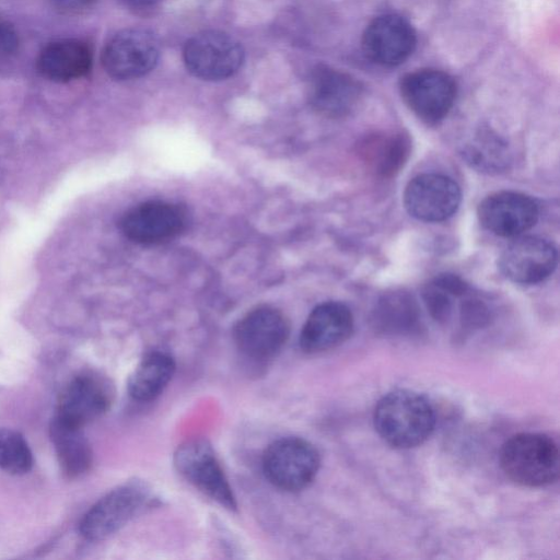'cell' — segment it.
<instances>
[{
  "label": "cell",
  "mask_w": 560,
  "mask_h": 560,
  "mask_svg": "<svg viewBox=\"0 0 560 560\" xmlns=\"http://www.w3.org/2000/svg\"><path fill=\"white\" fill-rule=\"evenodd\" d=\"M378 435L396 448H411L432 434L435 415L430 401L410 389H395L376 404L373 416Z\"/></svg>",
  "instance_id": "6da1fadb"
},
{
  "label": "cell",
  "mask_w": 560,
  "mask_h": 560,
  "mask_svg": "<svg viewBox=\"0 0 560 560\" xmlns=\"http://www.w3.org/2000/svg\"><path fill=\"white\" fill-rule=\"evenodd\" d=\"M500 465L515 483L539 488L556 481L559 476V450L547 434L523 432L502 445Z\"/></svg>",
  "instance_id": "7a4b0ae2"
},
{
  "label": "cell",
  "mask_w": 560,
  "mask_h": 560,
  "mask_svg": "<svg viewBox=\"0 0 560 560\" xmlns=\"http://www.w3.org/2000/svg\"><path fill=\"white\" fill-rule=\"evenodd\" d=\"M320 466L317 448L308 441L288 436L272 442L264 453L262 470L271 485L296 492L305 489Z\"/></svg>",
  "instance_id": "3957f363"
},
{
  "label": "cell",
  "mask_w": 560,
  "mask_h": 560,
  "mask_svg": "<svg viewBox=\"0 0 560 560\" xmlns=\"http://www.w3.org/2000/svg\"><path fill=\"white\" fill-rule=\"evenodd\" d=\"M177 471L199 491L229 510L236 501L224 471L208 441L187 440L174 454Z\"/></svg>",
  "instance_id": "277c9868"
},
{
  "label": "cell",
  "mask_w": 560,
  "mask_h": 560,
  "mask_svg": "<svg viewBox=\"0 0 560 560\" xmlns=\"http://www.w3.org/2000/svg\"><path fill=\"white\" fill-rule=\"evenodd\" d=\"M149 500V489L139 481L124 483L100 499L83 516L81 535L103 540L125 526Z\"/></svg>",
  "instance_id": "5b68a950"
},
{
  "label": "cell",
  "mask_w": 560,
  "mask_h": 560,
  "mask_svg": "<svg viewBox=\"0 0 560 560\" xmlns=\"http://www.w3.org/2000/svg\"><path fill=\"white\" fill-rule=\"evenodd\" d=\"M244 60L241 44L226 33L205 31L192 36L185 46L184 61L195 77L218 81L238 71Z\"/></svg>",
  "instance_id": "8992f818"
},
{
  "label": "cell",
  "mask_w": 560,
  "mask_h": 560,
  "mask_svg": "<svg viewBox=\"0 0 560 560\" xmlns=\"http://www.w3.org/2000/svg\"><path fill=\"white\" fill-rule=\"evenodd\" d=\"M188 225L187 210L179 203L149 200L126 211L119 228L132 242L145 245L161 244L183 233Z\"/></svg>",
  "instance_id": "52a82bcc"
},
{
  "label": "cell",
  "mask_w": 560,
  "mask_h": 560,
  "mask_svg": "<svg viewBox=\"0 0 560 560\" xmlns=\"http://www.w3.org/2000/svg\"><path fill=\"white\" fill-rule=\"evenodd\" d=\"M160 44L144 28H126L106 44L102 61L105 71L116 80H132L149 73L158 63Z\"/></svg>",
  "instance_id": "ba28073f"
},
{
  "label": "cell",
  "mask_w": 560,
  "mask_h": 560,
  "mask_svg": "<svg viewBox=\"0 0 560 560\" xmlns=\"http://www.w3.org/2000/svg\"><path fill=\"white\" fill-rule=\"evenodd\" d=\"M405 104L427 124H438L448 114L456 98L453 78L436 69H420L400 81Z\"/></svg>",
  "instance_id": "9c48e42d"
},
{
  "label": "cell",
  "mask_w": 560,
  "mask_h": 560,
  "mask_svg": "<svg viewBox=\"0 0 560 560\" xmlns=\"http://www.w3.org/2000/svg\"><path fill=\"white\" fill-rule=\"evenodd\" d=\"M289 334L290 325L282 312L271 306H259L236 324L234 340L245 358L264 362L281 351Z\"/></svg>",
  "instance_id": "30bf717a"
},
{
  "label": "cell",
  "mask_w": 560,
  "mask_h": 560,
  "mask_svg": "<svg viewBox=\"0 0 560 560\" xmlns=\"http://www.w3.org/2000/svg\"><path fill=\"white\" fill-rule=\"evenodd\" d=\"M462 200L458 184L451 177L425 173L413 177L404 191L407 212L423 222H441L456 213Z\"/></svg>",
  "instance_id": "8fae6325"
},
{
  "label": "cell",
  "mask_w": 560,
  "mask_h": 560,
  "mask_svg": "<svg viewBox=\"0 0 560 560\" xmlns=\"http://www.w3.org/2000/svg\"><path fill=\"white\" fill-rule=\"evenodd\" d=\"M558 252L548 240L522 236L511 242L499 257V268L509 280L535 284L547 279L556 269Z\"/></svg>",
  "instance_id": "7c38bea8"
},
{
  "label": "cell",
  "mask_w": 560,
  "mask_h": 560,
  "mask_svg": "<svg viewBox=\"0 0 560 560\" xmlns=\"http://www.w3.org/2000/svg\"><path fill=\"white\" fill-rule=\"evenodd\" d=\"M113 396L105 377L93 372L80 373L61 390L55 416L83 428L108 410Z\"/></svg>",
  "instance_id": "4fadbf2b"
},
{
  "label": "cell",
  "mask_w": 560,
  "mask_h": 560,
  "mask_svg": "<svg viewBox=\"0 0 560 560\" xmlns=\"http://www.w3.org/2000/svg\"><path fill=\"white\" fill-rule=\"evenodd\" d=\"M480 224L489 232L513 237L532 229L539 217L537 202L527 195L499 191L487 196L477 208Z\"/></svg>",
  "instance_id": "5bb4252c"
},
{
  "label": "cell",
  "mask_w": 560,
  "mask_h": 560,
  "mask_svg": "<svg viewBox=\"0 0 560 560\" xmlns=\"http://www.w3.org/2000/svg\"><path fill=\"white\" fill-rule=\"evenodd\" d=\"M416 44L417 35L412 25L397 14L375 18L362 36L365 55L382 66L402 63L412 54Z\"/></svg>",
  "instance_id": "9a60e30c"
},
{
  "label": "cell",
  "mask_w": 560,
  "mask_h": 560,
  "mask_svg": "<svg viewBox=\"0 0 560 560\" xmlns=\"http://www.w3.org/2000/svg\"><path fill=\"white\" fill-rule=\"evenodd\" d=\"M353 331L350 308L329 301L317 305L308 315L300 335V347L307 353H319L343 343Z\"/></svg>",
  "instance_id": "2e32d148"
},
{
  "label": "cell",
  "mask_w": 560,
  "mask_h": 560,
  "mask_svg": "<svg viewBox=\"0 0 560 560\" xmlns=\"http://www.w3.org/2000/svg\"><path fill=\"white\" fill-rule=\"evenodd\" d=\"M360 96L359 82L347 73L328 67H317L311 74L310 103L322 115L345 116L355 107Z\"/></svg>",
  "instance_id": "e0dca14e"
},
{
  "label": "cell",
  "mask_w": 560,
  "mask_h": 560,
  "mask_svg": "<svg viewBox=\"0 0 560 560\" xmlns=\"http://www.w3.org/2000/svg\"><path fill=\"white\" fill-rule=\"evenodd\" d=\"M37 66L45 78L56 82H69L90 71L92 52L81 40L60 39L42 50Z\"/></svg>",
  "instance_id": "ac0fdd59"
},
{
  "label": "cell",
  "mask_w": 560,
  "mask_h": 560,
  "mask_svg": "<svg viewBox=\"0 0 560 560\" xmlns=\"http://www.w3.org/2000/svg\"><path fill=\"white\" fill-rule=\"evenodd\" d=\"M83 428L55 416L50 422V440L61 470L70 478L85 474L92 465V450Z\"/></svg>",
  "instance_id": "d6986e66"
},
{
  "label": "cell",
  "mask_w": 560,
  "mask_h": 560,
  "mask_svg": "<svg viewBox=\"0 0 560 560\" xmlns=\"http://www.w3.org/2000/svg\"><path fill=\"white\" fill-rule=\"evenodd\" d=\"M176 365L163 351H152L139 362L128 381L129 395L137 401L158 397L172 380Z\"/></svg>",
  "instance_id": "ffe728a7"
},
{
  "label": "cell",
  "mask_w": 560,
  "mask_h": 560,
  "mask_svg": "<svg viewBox=\"0 0 560 560\" xmlns=\"http://www.w3.org/2000/svg\"><path fill=\"white\" fill-rule=\"evenodd\" d=\"M410 152V141L401 133L374 136L362 144V156L368 166L382 177L395 175Z\"/></svg>",
  "instance_id": "44dd1931"
},
{
  "label": "cell",
  "mask_w": 560,
  "mask_h": 560,
  "mask_svg": "<svg viewBox=\"0 0 560 560\" xmlns=\"http://www.w3.org/2000/svg\"><path fill=\"white\" fill-rule=\"evenodd\" d=\"M33 455L24 436L11 429H0V468L11 475L31 470Z\"/></svg>",
  "instance_id": "7402d4cb"
},
{
  "label": "cell",
  "mask_w": 560,
  "mask_h": 560,
  "mask_svg": "<svg viewBox=\"0 0 560 560\" xmlns=\"http://www.w3.org/2000/svg\"><path fill=\"white\" fill-rule=\"evenodd\" d=\"M376 318L388 329L409 328L417 319V307L405 293L389 294L381 301Z\"/></svg>",
  "instance_id": "603a6c76"
},
{
  "label": "cell",
  "mask_w": 560,
  "mask_h": 560,
  "mask_svg": "<svg viewBox=\"0 0 560 560\" xmlns=\"http://www.w3.org/2000/svg\"><path fill=\"white\" fill-rule=\"evenodd\" d=\"M19 38L15 30L8 22L0 20V59L15 52Z\"/></svg>",
  "instance_id": "cb8c5ba5"
},
{
  "label": "cell",
  "mask_w": 560,
  "mask_h": 560,
  "mask_svg": "<svg viewBox=\"0 0 560 560\" xmlns=\"http://www.w3.org/2000/svg\"><path fill=\"white\" fill-rule=\"evenodd\" d=\"M94 0H55L62 9L80 10L89 7Z\"/></svg>",
  "instance_id": "d4e9b609"
},
{
  "label": "cell",
  "mask_w": 560,
  "mask_h": 560,
  "mask_svg": "<svg viewBox=\"0 0 560 560\" xmlns=\"http://www.w3.org/2000/svg\"><path fill=\"white\" fill-rule=\"evenodd\" d=\"M128 7L133 9H148L154 7L161 0H122Z\"/></svg>",
  "instance_id": "484cf974"
}]
</instances>
